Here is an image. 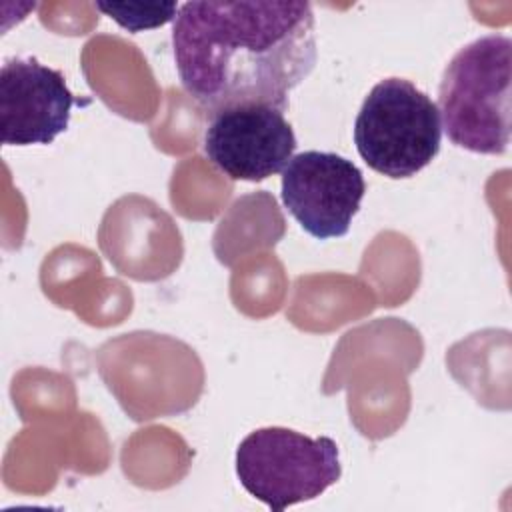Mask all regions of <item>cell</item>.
<instances>
[{
    "label": "cell",
    "instance_id": "7",
    "mask_svg": "<svg viewBox=\"0 0 512 512\" xmlns=\"http://www.w3.org/2000/svg\"><path fill=\"white\" fill-rule=\"evenodd\" d=\"M76 104L60 70L36 58H12L0 70V140L6 146L50 144L68 128Z\"/></svg>",
    "mask_w": 512,
    "mask_h": 512
},
{
    "label": "cell",
    "instance_id": "3",
    "mask_svg": "<svg viewBox=\"0 0 512 512\" xmlns=\"http://www.w3.org/2000/svg\"><path fill=\"white\" fill-rule=\"evenodd\" d=\"M442 122L436 102L410 80H380L364 98L354 122L362 160L388 178H410L438 154Z\"/></svg>",
    "mask_w": 512,
    "mask_h": 512
},
{
    "label": "cell",
    "instance_id": "8",
    "mask_svg": "<svg viewBox=\"0 0 512 512\" xmlns=\"http://www.w3.org/2000/svg\"><path fill=\"white\" fill-rule=\"evenodd\" d=\"M100 12L110 16L116 24L130 32H142L150 28L164 26L170 20H176L178 14V4L168 2V4H106V2H96L94 4Z\"/></svg>",
    "mask_w": 512,
    "mask_h": 512
},
{
    "label": "cell",
    "instance_id": "4",
    "mask_svg": "<svg viewBox=\"0 0 512 512\" xmlns=\"http://www.w3.org/2000/svg\"><path fill=\"white\" fill-rule=\"evenodd\" d=\"M236 474L248 494L280 512L326 492L340 480L342 464L332 438L266 426L240 442Z\"/></svg>",
    "mask_w": 512,
    "mask_h": 512
},
{
    "label": "cell",
    "instance_id": "6",
    "mask_svg": "<svg viewBox=\"0 0 512 512\" xmlns=\"http://www.w3.org/2000/svg\"><path fill=\"white\" fill-rule=\"evenodd\" d=\"M296 150L290 122L266 104L236 106L210 118L206 158L228 178L260 182L286 168Z\"/></svg>",
    "mask_w": 512,
    "mask_h": 512
},
{
    "label": "cell",
    "instance_id": "2",
    "mask_svg": "<svg viewBox=\"0 0 512 512\" xmlns=\"http://www.w3.org/2000/svg\"><path fill=\"white\" fill-rule=\"evenodd\" d=\"M512 40L482 36L448 62L440 92V122L452 144L476 154H504L510 144Z\"/></svg>",
    "mask_w": 512,
    "mask_h": 512
},
{
    "label": "cell",
    "instance_id": "1",
    "mask_svg": "<svg viewBox=\"0 0 512 512\" xmlns=\"http://www.w3.org/2000/svg\"><path fill=\"white\" fill-rule=\"evenodd\" d=\"M314 26L308 2H184L172 28L182 88L206 118L248 104L284 112L316 64Z\"/></svg>",
    "mask_w": 512,
    "mask_h": 512
},
{
    "label": "cell",
    "instance_id": "5",
    "mask_svg": "<svg viewBox=\"0 0 512 512\" xmlns=\"http://www.w3.org/2000/svg\"><path fill=\"white\" fill-rule=\"evenodd\" d=\"M366 182L360 168L334 152L306 150L282 170V202L314 238H340L360 210Z\"/></svg>",
    "mask_w": 512,
    "mask_h": 512
}]
</instances>
